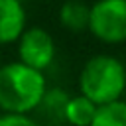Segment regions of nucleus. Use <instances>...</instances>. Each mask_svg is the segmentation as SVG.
<instances>
[{"label":"nucleus","mask_w":126,"mask_h":126,"mask_svg":"<svg viewBox=\"0 0 126 126\" xmlns=\"http://www.w3.org/2000/svg\"><path fill=\"white\" fill-rule=\"evenodd\" d=\"M47 81L20 61L0 65V110L4 114H30L43 104Z\"/></svg>","instance_id":"1"},{"label":"nucleus","mask_w":126,"mask_h":126,"mask_svg":"<svg viewBox=\"0 0 126 126\" xmlns=\"http://www.w3.org/2000/svg\"><path fill=\"white\" fill-rule=\"evenodd\" d=\"M126 93V65L110 55L98 53L87 59L79 73V94L94 106H104L122 100Z\"/></svg>","instance_id":"2"},{"label":"nucleus","mask_w":126,"mask_h":126,"mask_svg":"<svg viewBox=\"0 0 126 126\" xmlns=\"http://www.w3.org/2000/svg\"><path fill=\"white\" fill-rule=\"evenodd\" d=\"M98 41L118 45L126 41V0H96L89 6V30Z\"/></svg>","instance_id":"3"},{"label":"nucleus","mask_w":126,"mask_h":126,"mask_svg":"<svg viewBox=\"0 0 126 126\" xmlns=\"http://www.w3.org/2000/svg\"><path fill=\"white\" fill-rule=\"evenodd\" d=\"M16 43H18V61L22 65L39 73L51 67L55 59V41L51 33L41 26H28Z\"/></svg>","instance_id":"4"},{"label":"nucleus","mask_w":126,"mask_h":126,"mask_svg":"<svg viewBox=\"0 0 126 126\" xmlns=\"http://www.w3.org/2000/svg\"><path fill=\"white\" fill-rule=\"evenodd\" d=\"M28 28V14L22 0H0V45L20 39Z\"/></svg>","instance_id":"5"},{"label":"nucleus","mask_w":126,"mask_h":126,"mask_svg":"<svg viewBox=\"0 0 126 126\" xmlns=\"http://www.w3.org/2000/svg\"><path fill=\"white\" fill-rule=\"evenodd\" d=\"M59 24L73 32L81 33L89 30V6L81 0H67L59 8Z\"/></svg>","instance_id":"6"},{"label":"nucleus","mask_w":126,"mask_h":126,"mask_svg":"<svg viewBox=\"0 0 126 126\" xmlns=\"http://www.w3.org/2000/svg\"><path fill=\"white\" fill-rule=\"evenodd\" d=\"M94 112H96V106L89 98H85L83 94L69 96L61 108V116L71 126H89L93 122Z\"/></svg>","instance_id":"7"},{"label":"nucleus","mask_w":126,"mask_h":126,"mask_svg":"<svg viewBox=\"0 0 126 126\" xmlns=\"http://www.w3.org/2000/svg\"><path fill=\"white\" fill-rule=\"evenodd\" d=\"M89 126H126V100L122 98L104 106H96Z\"/></svg>","instance_id":"8"},{"label":"nucleus","mask_w":126,"mask_h":126,"mask_svg":"<svg viewBox=\"0 0 126 126\" xmlns=\"http://www.w3.org/2000/svg\"><path fill=\"white\" fill-rule=\"evenodd\" d=\"M0 126H39L30 114H2Z\"/></svg>","instance_id":"9"},{"label":"nucleus","mask_w":126,"mask_h":126,"mask_svg":"<svg viewBox=\"0 0 126 126\" xmlns=\"http://www.w3.org/2000/svg\"><path fill=\"white\" fill-rule=\"evenodd\" d=\"M124 94H126V93H124Z\"/></svg>","instance_id":"10"}]
</instances>
